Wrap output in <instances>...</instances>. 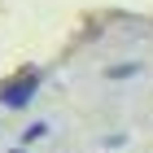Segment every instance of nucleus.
<instances>
[{
	"label": "nucleus",
	"instance_id": "2",
	"mask_svg": "<svg viewBox=\"0 0 153 153\" xmlns=\"http://www.w3.org/2000/svg\"><path fill=\"white\" fill-rule=\"evenodd\" d=\"M39 136H48V127H44V123H35V127H26V140H39Z\"/></svg>",
	"mask_w": 153,
	"mask_h": 153
},
{
	"label": "nucleus",
	"instance_id": "3",
	"mask_svg": "<svg viewBox=\"0 0 153 153\" xmlns=\"http://www.w3.org/2000/svg\"><path fill=\"white\" fill-rule=\"evenodd\" d=\"M13 153H22V149H13Z\"/></svg>",
	"mask_w": 153,
	"mask_h": 153
},
{
	"label": "nucleus",
	"instance_id": "1",
	"mask_svg": "<svg viewBox=\"0 0 153 153\" xmlns=\"http://www.w3.org/2000/svg\"><path fill=\"white\" fill-rule=\"evenodd\" d=\"M35 88H39V74H35V70H22L18 79H9L4 88H0V101H4L9 109H22L26 101L35 96Z\"/></svg>",
	"mask_w": 153,
	"mask_h": 153
}]
</instances>
